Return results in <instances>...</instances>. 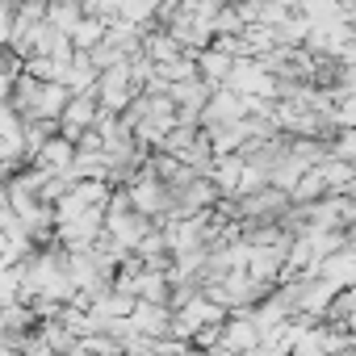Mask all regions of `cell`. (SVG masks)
Returning <instances> with one entry per match:
<instances>
[{
    "instance_id": "obj_3",
    "label": "cell",
    "mask_w": 356,
    "mask_h": 356,
    "mask_svg": "<svg viewBox=\"0 0 356 356\" xmlns=\"http://www.w3.org/2000/svg\"><path fill=\"white\" fill-rule=\"evenodd\" d=\"M243 168H248V159H243V155H222V159H214L210 181H214V189H218L222 197L239 193V176H243Z\"/></svg>"
},
{
    "instance_id": "obj_2",
    "label": "cell",
    "mask_w": 356,
    "mask_h": 356,
    "mask_svg": "<svg viewBox=\"0 0 356 356\" xmlns=\"http://www.w3.org/2000/svg\"><path fill=\"white\" fill-rule=\"evenodd\" d=\"M72 163H76V147H72L67 138H59V134H55V138L34 155V168H38V172H47V176H67V172H72Z\"/></svg>"
},
{
    "instance_id": "obj_4",
    "label": "cell",
    "mask_w": 356,
    "mask_h": 356,
    "mask_svg": "<svg viewBox=\"0 0 356 356\" xmlns=\"http://www.w3.org/2000/svg\"><path fill=\"white\" fill-rule=\"evenodd\" d=\"M327 155H331L335 163H348V168L356 172V130H339V134L327 143Z\"/></svg>"
},
{
    "instance_id": "obj_1",
    "label": "cell",
    "mask_w": 356,
    "mask_h": 356,
    "mask_svg": "<svg viewBox=\"0 0 356 356\" xmlns=\"http://www.w3.org/2000/svg\"><path fill=\"white\" fill-rule=\"evenodd\" d=\"M97 105H101V113H113V118H122L134 101H138V84L130 80V67L126 63H118V67H105L101 76H97Z\"/></svg>"
}]
</instances>
